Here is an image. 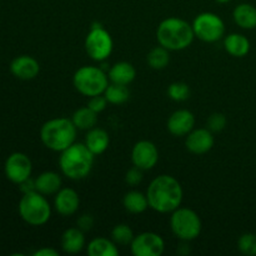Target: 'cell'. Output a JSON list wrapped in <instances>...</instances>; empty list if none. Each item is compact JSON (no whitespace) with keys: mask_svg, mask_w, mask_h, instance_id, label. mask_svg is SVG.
<instances>
[{"mask_svg":"<svg viewBox=\"0 0 256 256\" xmlns=\"http://www.w3.org/2000/svg\"><path fill=\"white\" fill-rule=\"evenodd\" d=\"M72 122L78 130H90L96 126L98 124V112L90 109L89 106L79 108L74 112L72 118Z\"/></svg>","mask_w":256,"mask_h":256,"instance_id":"obj_25","label":"cell"},{"mask_svg":"<svg viewBox=\"0 0 256 256\" xmlns=\"http://www.w3.org/2000/svg\"><path fill=\"white\" fill-rule=\"evenodd\" d=\"M216 2H220V4H226V2H232V0H215Z\"/></svg>","mask_w":256,"mask_h":256,"instance_id":"obj_36","label":"cell"},{"mask_svg":"<svg viewBox=\"0 0 256 256\" xmlns=\"http://www.w3.org/2000/svg\"><path fill=\"white\" fill-rule=\"evenodd\" d=\"M10 72L16 79L32 80L39 75L40 65L35 58L30 55H19L10 62Z\"/></svg>","mask_w":256,"mask_h":256,"instance_id":"obj_15","label":"cell"},{"mask_svg":"<svg viewBox=\"0 0 256 256\" xmlns=\"http://www.w3.org/2000/svg\"><path fill=\"white\" fill-rule=\"evenodd\" d=\"M168 95L174 102H185L190 96V88L186 82H175L170 84L169 88H168Z\"/></svg>","mask_w":256,"mask_h":256,"instance_id":"obj_29","label":"cell"},{"mask_svg":"<svg viewBox=\"0 0 256 256\" xmlns=\"http://www.w3.org/2000/svg\"><path fill=\"white\" fill-rule=\"evenodd\" d=\"M79 194L72 188H62L54 196V209L62 216H72L79 210Z\"/></svg>","mask_w":256,"mask_h":256,"instance_id":"obj_16","label":"cell"},{"mask_svg":"<svg viewBox=\"0 0 256 256\" xmlns=\"http://www.w3.org/2000/svg\"><path fill=\"white\" fill-rule=\"evenodd\" d=\"M224 49L234 58H244L250 52V42L245 35L232 32L224 38Z\"/></svg>","mask_w":256,"mask_h":256,"instance_id":"obj_21","label":"cell"},{"mask_svg":"<svg viewBox=\"0 0 256 256\" xmlns=\"http://www.w3.org/2000/svg\"><path fill=\"white\" fill-rule=\"evenodd\" d=\"M170 229L178 239L189 242L200 236L202 222L196 212L189 208L179 206L172 212Z\"/></svg>","mask_w":256,"mask_h":256,"instance_id":"obj_7","label":"cell"},{"mask_svg":"<svg viewBox=\"0 0 256 256\" xmlns=\"http://www.w3.org/2000/svg\"><path fill=\"white\" fill-rule=\"evenodd\" d=\"M76 226L79 228L82 232H89L94 226V218L89 214H82L76 220Z\"/></svg>","mask_w":256,"mask_h":256,"instance_id":"obj_34","label":"cell"},{"mask_svg":"<svg viewBox=\"0 0 256 256\" xmlns=\"http://www.w3.org/2000/svg\"><path fill=\"white\" fill-rule=\"evenodd\" d=\"M238 249L246 256H256V234L245 232L238 240Z\"/></svg>","mask_w":256,"mask_h":256,"instance_id":"obj_30","label":"cell"},{"mask_svg":"<svg viewBox=\"0 0 256 256\" xmlns=\"http://www.w3.org/2000/svg\"><path fill=\"white\" fill-rule=\"evenodd\" d=\"M18 212L26 224L32 226H42L52 218V205L45 195L32 190L22 194L18 205Z\"/></svg>","mask_w":256,"mask_h":256,"instance_id":"obj_5","label":"cell"},{"mask_svg":"<svg viewBox=\"0 0 256 256\" xmlns=\"http://www.w3.org/2000/svg\"><path fill=\"white\" fill-rule=\"evenodd\" d=\"M4 172L9 182H12V184L20 185L32 176V160L24 152H12L5 160Z\"/></svg>","mask_w":256,"mask_h":256,"instance_id":"obj_10","label":"cell"},{"mask_svg":"<svg viewBox=\"0 0 256 256\" xmlns=\"http://www.w3.org/2000/svg\"><path fill=\"white\" fill-rule=\"evenodd\" d=\"M95 155L88 149L84 142H74L62 150L59 156L62 174L70 180H82L92 172Z\"/></svg>","mask_w":256,"mask_h":256,"instance_id":"obj_3","label":"cell"},{"mask_svg":"<svg viewBox=\"0 0 256 256\" xmlns=\"http://www.w3.org/2000/svg\"><path fill=\"white\" fill-rule=\"evenodd\" d=\"M110 82L122 85H129L136 78V70L134 65L128 62H119L112 65L108 72Z\"/></svg>","mask_w":256,"mask_h":256,"instance_id":"obj_20","label":"cell"},{"mask_svg":"<svg viewBox=\"0 0 256 256\" xmlns=\"http://www.w3.org/2000/svg\"><path fill=\"white\" fill-rule=\"evenodd\" d=\"M232 18L235 24L242 29L252 30L256 28V8L249 2L236 5L232 12Z\"/></svg>","mask_w":256,"mask_h":256,"instance_id":"obj_22","label":"cell"},{"mask_svg":"<svg viewBox=\"0 0 256 256\" xmlns=\"http://www.w3.org/2000/svg\"><path fill=\"white\" fill-rule=\"evenodd\" d=\"M226 116L222 112H214V114L210 115L208 118V129L210 130L212 132H220L225 129L226 126Z\"/></svg>","mask_w":256,"mask_h":256,"instance_id":"obj_31","label":"cell"},{"mask_svg":"<svg viewBox=\"0 0 256 256\" xmlns=\"http://www.w3.org/2000/svg\"><path fill=\"white\" fill-rule=\"evenodd\" d=\"M85 52L94 62H105L112 55L114 49V42L105 28L102 25H94L85 38Z\"/></svg>","mask_w":256,"mask_h":256,"instance_id":"obj_9","label":"cell"},{"mask_svg":"<svg viewBox=\"0 0 256 256\" xmlns=\"http://www.w3.org/2000/svg\"><path fill=\"white\" fill-rule=\"evenodd\" d=\"M76 134V126L68 118H54L40 128V140L46 149L55 152H62L74 144Z\"/></svg>","mask_w":256,"mask_h":256,"instance_id":"obj_4","label":"cell"},{"mask_svg":"<svg viewBox=\"0 0 256 256\" xmlns=\"http://www.w3.org/2000/svg\"><path fill=\"white\" fill-rule=\"evenodd\" d=\"M85 248V235L79 228H69L62 235V249L66 254H78Z\"/></svg>","mask_w":256,"mask_h":256,"instance_id":"obj_18","label":"cell"},{"mask_svg":"<svg viewBox=\"0 0 256 256\" xmlns=\"http://www.w3.org/2000/svg\"><path fill=\"white\" fill-rule=\"evenodd\" d=\"M108 104L109 102L106 100V98L104 96V94H100V95H95V96L89 98V102H88V106L92 110H94L95 112H102L106 109Z\"/></svg>","mask_w":256,"mask_h":256,"instance_id":"obj_33","label":"cell"},{"mask_svg":"<svg viewBox=\"0 0 256 256\" xmlns=\"http://www.w3.org/2000/svg\"><path fill=\"white\" fill-rule=\"evenodd\" d=\"M149 208L159 214H172L182 205L184 192L179 180L172 175L154 178L146 189Z\"/></svg>","mask_w":256,"mask_h":256,"instance_id":"obj_1","label":"cell"},{"mask_svg":"<svg viewBox=\"0 0 256 256\" xmlns=\"http://www.w3.org/2000/svg\"><path fill=\"white\" fill-rule=\"evenodd\" d=\"M85 145L88 149L96 156V155L104 154L108 150L110 144V138L106 130L102 129V128H92V129L88 130V134L85 136Z\"/></svg>","mask_w":256,"mask_h":256,"instance_id":"obj_17","label":"cell"},{"mask_svg":"<svg viewBox=\"0 0 256 256\" xmlns=\"http://www.w3.org/2000/svg\"><path fill=\"white\" fill-rule=\"evenodd\" d=\"M109 82L108 72L94 65H84L79 68L72 76V85L75 90L88 98L104 94Z\"/></svg>","mask_w":256,"mask_h":256,"instance_id":"obj_6","label":"cell"},{"mask_svg":"<svg viewBox=\"0 0 256 256\" xmlns=\"http://www.w3.org/2000/svg\"><path fill=\"white\" fill-rule=\"evenodd\" d=\"M159 162V150L156 145L149 140H140L132 146V162L134 166L144 170H152Z\"/></svg>","mask_w":256,"mask_h":256,"instance_id":"obj_12","label":"cell"},{"mask_svg":"<svg viewBox=\"0 0 256 256\" xmlns=\"http://www.w3.org/2000/svg\"><path fill=\"white\" fill-rule=\"evenodd\" d=\"M144 170L139 169V168L136 166H132V169H129L126 172V174H125V182H126L128 185H130V186H136V185H139L140 182H142V179H144Z\"/></svg>","mask_w":256,"mask_h":256,"instance_id":"obj_32","label":"cell"},{"mask_svg":"<svg viewBox=\"0 0 256 256\" xmlns=\"http://www.w3.org/2000/svg\"><path fill=\"white\" fill-rule=\"evenodd\" d=\"M192 25L195 38L204 42H216L225 36L224 20L215 12H200Z\"/></svg>","mask_w":256,"mask_h":256,"instance_id":"obj_8","label":"cell"},{"mask_svg":"<svg viewBox=\"0 0 256 256\" xmlns=\"http://www.w3.org/2000/svg\"><path fill=\"white\" fill-rule=\"evenodd\" d=\"M214 136L208 128L192 129L185 139V146L192 154L202 155L209 152L214 146Z\"/></svg>","mask_w":256,"mask_h":256,"instance_id":"obj_13","label":"cell"},{"mask_svg":"<svg viewBox=\"0 0 256 256\" xmlns=\"http://www.w3.org/2000/svg\"><path fill=\"white\" fill-rule=\"evenodd\" d=\"M104 96L112 105H122L126 102L130 98V92L128 89V85L115 84L110 82L104 92Z\"/></svg>","mask_w":256,"mask_h":256,"instance_id":"obj_27","label":"cell"},{"mask_svg":"<svg viewBox=\"0 0 256 256\" xmlns=\"http://www.w3.org/2000/svg\"><path fill=\"white\" fill-rule=\"evenodd\" d=\"M35 190L40 194L49 196L55 195L62 189V176L55 172H44L34 180Z\"/></svg>","mask_w":256,"mask_h":256,"instance_id":"obj_19","label":"cell"},{"mask_svg":"<svg viewBox=\"0 0 256 256\" xmlns=\"http://www.w3.org/2000/svg\"><path fill=\"white\" fill-rule=\"evenodd\" d=\"M194 39L195 34L192 25L182 18H166L158 25V42L169 52H180L188 49Z\"/></svg>","mask_w":256,"mask_h":256,"instance_id":"obj_2","label":"cell"},{"mask_svg":"<svg viewBox=\"0 0 256 256\" xmlns=\"http://www.w3.org/2000/svg\"><path fill=\"white\" fill-rule=\"evenodd\" d=\"M122 206L130 214H142L149 208L146 194L138 190H130L122 198Z\"/></svg>","mask_w":256,"mask_h":256,"instance_id":"obj_23","label":"cell"},{"mask_svg":"<svg viewBox=\"0 0 256 256\" xmlns=\"http://www.w3.org/2000/svg\"><path fill=\"white\" fill-rule=\"evenodd\" d=\"M148 65L154 70H162L169 65L170 62V52L164 46L159 45L155 46L148 52L146 56Z\"/></svg>","mask_w":256,"mask_h":256,"instance_id":"obj_26","label":"cell"},{"mask_svg":"<svg viewBox=\"0 0 256 256\" xmlns=\"http://www.w3.org/2000/svg\"><path fill=\"white\" fill-rule=\"evenodd\" d=\"M86 252L89 256H118L119 248L108 238H95L86 245Z\"/></svg>","mask_w":256,"mask_h":256,"instance_id":"obj_24","label":"cell"},{"mask_svg":"<svg viewBox=\"0 0 256 256\" xmlns=\"http://www.w3.org/2000/svg\"><path fill=\"white\" fill-rule=\"evenodd\" d=\"M59 252L52 248H42L34 252V256H58Z\"/></svg>","mask_w":256,"mask_h":256,"instance_id":"obj_35","label":"cell"},{"mask_svg":"<svg viewBox=\"0 0 256 256\" xmlns=\"http://www.w3.org/2000/svg\"><path fill=\"white\" fill-rule=\"evenodd\" d=\"M195 126V116L186 109H179L172 112L166 122L168 132L174 136H186Z\"/></svg>","mask_w":256,"mask_h":256,"instance_id":"obj_14","label":"cell"},{"mask_svg":"<svg viewBox=\"0 0 256 256\" xmlns=\"http://www.w3.org/2000/svg\"><path fill=\"white\" fill-rule=\"evenodd\" d=\"M134 232L132 228L126 224H118L112 228V240L115 244L119 245H130L132 244V239H134Z\"/></svg>","mask_w":256,"mask_h":256,"instance_id":"obj_28","label":"cell"},{"mask_svg":"<svg viewBox=\"0 0 256 256\" xmlns=\"http://www.w3.org/2000/svg\"><path fill=\"white\" fill-rule=\"evenodd\" d=\"M130 250L134 256H162L165 252V242L156 232H144L135 235Z\"/></svg>","mask_w":256,"mask_h":256,"instance_id":"obj_11","label":"cell"}]
</instances>
